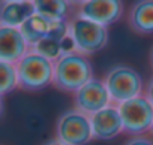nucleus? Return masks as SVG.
Returning <instances> with one entry per match:
<instances>
[{
  "label": "nucleus",
  "mask_w": 153,
  "mask_h": 145,
  "mask_svg": "<svg viewBox=\"0 0 153 145\" xmlns=\"http://www.w3.org/2000/svg\"><path fill=\"white\" fill-rule=\"evenodd\" d=\"M93 78V66L89 57L76 51L66 52L54 61L53 87L60 91L75 94Z\"/></svg>",
  "instance_id": "obj_1"
},
{
  "label": "nucleus",
  "mask_w": 153,
  "mask_h": 145,
  "mask_svg": "<svg viewBox=\"0 0 153 145\" xmlns=\"http://www.w3.org/2000/svg\"><path fill=\"white\" fill-rule=\"evenodd\" d=\"M18 88L35 93L53 85L54 79V61L45 55L30 49L17 64Z\"/></svg>",
  "instance_id": "obj_2"
},
{
  "label": "nucleus",
  "mask_w": 153,
  "mask_h": 145,
  "mask_svg": "<svg viewBox=\"0 0 153 145\" xmlns=\"http://www.w3.org/2000/svg\"><path fill=\"white\" fill-rule=\"evenodd\" d=\"M69 38L76 52L89 57L107 46L110 33L108 27L74 15L69 20Z\"/></svg>",
  "instance_id": "obj_3"
},
{
  "label": "nucleus",
  "mask_w": 153,
  "mask_h": 145,
  "mask_svg": "<svg viewBox=\"0 0 153 145\" xmlns=\"http://www.w3.org/2000/svg\"><path fill=\"white\" fill-rule=\"evenodd\" d=\"M113 105H120L131 99L144 94L143 78L138 72L128 64H114L104 78Z\"/></svg>",
  "instance_id": "obj_4"
},
{
  "label": "nucleus",
  "mask_w": 153,
  "mask_h": 145,
  "mask_svg": "<svg viewBox=\"0 0 153 145\" xmlns=\"http://www.w3.org/2000/svg\"><path fill=\"white\" fill-rule=\"evenodd\" d=\"M56 139L65 145H87L93 138L90 117L78 109H68L57 118Z\"/></svg>",
  "instance_id": "obj_5"
},
{
  "label": "nucleus",
  "mask_w": 153,
  "mask_h": 145,
  "mask_svg": "<svg viewBox=\"0 0 153 145\" xmlns=\"http://www.w3.org/2000/svg\"><path fill=\"white\" fill-rule=\"evenodd\" d=\"M117 108L123 121L125 135H129L131 138L149 135L153 124V105L144 94L123 102L117 105Z\"/></svg>",
  "instance_id": "obj_6"
},
{
  "label": "nucleus",
  "mask_w": 153,
  "mask_h": 145,
  "mask_svg": "<svg viewBox=\"0 0 153 145\" xmlns=\"http://www.w3.org/2000/svg\"><path fill=\"white\" fill-rule=\"evenodd\" d=\"M123 3L119 0H84L74 3V15L108 27L123 15Z\"/></svg>",
  "instance_id": "obj_7"
},
{
  "label": "nucleus",
  "mask_w": 153,
  "mask_h": 145,
  "mask_svg": "<svg viewBox=\"0 0 153 145\" xmlns=\"http://www.w3.org/2000/svg\"><path fill=\"white\" fill-rule=\"evenodd\" d=\"M110 105H113V100L110 97L108 88L105 81L99 78H93L74 94V108L89 117Z\"/></svg>",
  "instance_id": "obj_8"
},
{
  "label": "nucleus",
  "mask_w": 153,
  "mask_h": 145,
  "mask_svg": "<svg viewBox=\"0 0 153 145\" xmlns=\"http://www.w3.org/2000/svg\"><path fill=\"white\" fill-rule=\"evenodd\" d=\"M93 138L98 141H110L123 133V121L117 105H110L90 117Z\"/></svg>",
  "instance_id": "obj_9"
},
{
  "label": "nucleus",
  "mask_w": 153,
  "mask_h": 145,
  "mask_svg": "<svg viewBox=\"0 0 153 145\" xmlns=\"http://www.w3.org/2000/svg\"><path fill=\"white\" fill-rule=\"evenodd\" d=\"M30 49L20 29L0 27V63L17 64Z\"/></svg>",
  "instance_id": "obj_10"
},
{
  "label": "nucleus",
  "mask_w": 153,
  "mask_h": 145,
  "mask_svg": "<svg viewBox=\"0 0 153 145\" xmlns=\"http://www.w3.org/2000/svg\"><path fill=\"white\" fill-rule=\"evenodd\" d=\"M35 12V2H30V0L2 2L0 3V27L20 29Z\"/></svg>",
  "instance_id": "obj_11"
},
{
  "label": "nucleus",
  "mask_w": 153,
  "mask_h": 145,
  "mask_svg": "<svg viewBox=\"0 0 153 145\" xmlns=\"http://www.w3.org/2000/svg\"><path fill=\"white\" fill-rule=\"evenodd\" d=\"M128 24L137 35H153V0L135 2L129 9Z\"/></svg>",
  "instance_id": "obj_12"
},
{
  "label": "nucleus",
  "mask_w": 153,
  "mask_h": 145,
  "mask_svg": "<svg viewBox=\"0 0 153 145\" xmlns=\"http://www.w3.org/2000/svg\"><path fill=\"white\" fill-rule=\"evenodd\" d=\"M35 9L53 24L68 23L74 17V3L65 0H35Z\"/></svg>",
  "instance_id": "obj_13"
},
{
  "label": "nucleus",
  "mask_w": 153,
  "mask_h": 145,
  "mask_svg": "<svg viewBox=\"0 0 153 145\" xmlns=\"http://www.w3.org/2000/svg\"><path fill=\"white\" fill-rule=\"evenodd\" d=\"M51 27H53L51 21H48L45 17H42L38 12H35L20 27V30H21L23 36L26 38L27 43L30 45V48H33V46H36L41 40H44L48 36V33L51 32Z\"/></svg>",
  "instance_id": "obj_14"
},
{
  "label": "nucleus",
  "mask_w": 153,
  "mask_h": 145,
  "mask_svg": "<svg viewBox=\"0 0 153 145\" xmlns=\"http://www.w3.org/2000/svg\"><path fill=\"white\" fill-rule=\"evenodd\" d=\"M0 74H2V87H0V96L5 97L8 93H12L18 88V74L15 64L0 63Z\"/></svg>",
  "instance_id": "obj_15"
},
{
  "label": "nucleus",
  "mask_w": 153,
  "mask_h": 145,
  "mask_svg": "<svg viewBox=\"0 0 153 145\" xmlns=\"http://www.w3.org/2000/svg\"><path fill=\"white\" fill-rule=\"evenodd\" d=\"M123 145H153V138L143 135V136H132Z\"/></svg>",
  "instance_id": "obj_16"
},
{
  "label": "nucleus",
  "mask_w": 153,
  "mask_h": 145,
  "mask_svg": "<svg viewBox=\"0 0 153 145\" xmlns=\"http://www.w3.org/2000/svg\"><path fill=\"white\" fill-rule=\"evenodd\" d=\"M144 96L147 97V100L153 105V77L150 78V81L147 82L146 88H144Z\"/></svg>",
  "instance_id": "obj_17"
},
{
  "label": "nucleus",
  "mask_w": 153,
  "mask_h": 145,
  "mask_svg": "<svg viewBox=\"0 0 153 145\" xmlns=\"http://www.w3.org/2000/svg\"><path fill=\"white\" fill-rule=\"evenodd\" d=\"M42 145H65V144H62L60 141H57L56 138L54 139H50V141H47L45 144H42Z\"/></svg>",
  "instance_id": "obj_18"
},
{
  "label": "nucleus",
  "mask_w": 153,
  "mask_h": 145,
  "mask_svg": "<svg viewBox=\"0 0 153 145\" xmlns=\"http://www.w3.org/2000/svg\"><path fill=\"white\" fill-rule=\"evenodd\" d=\"M149 60H150V66H152V69H153V48H152V51H150V55H149Z\"/></svg>",
  "instance_id": "obj_19"
},
{
  "label": "nucleus",
  "mask_w": 153,
  "mask_h": 145,
  "mask_svg": "<svg viewBox=\"0 0 153 145\" xmlns=\"http://www.w3.org/2000/svg\"><path fill=\"white\" fill-rule=\"evenodd\" d=\"M149 135L153 138V124H152V129H150V132H149Z\"/></svg>",
  "instance_id": "obj_20"
}]
</instances>
